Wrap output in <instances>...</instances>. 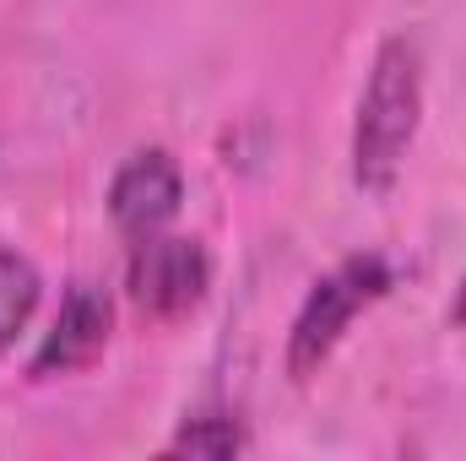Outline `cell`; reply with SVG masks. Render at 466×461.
<instances>
[{
    "label": "cell",
    "instance_id": "obj_2",
    "mask_svg": "<svg viewBox=\"0 0 466 461\" xmlns=\"http://www.w3.org/2000/svg\"><path fill=\"white\" fill-rule=\"evenodd\" d=\"M396 288V266L380 255V250H358L342 255L331 271H320L309 282V293L299 299L293 310V326H288V347H282V364H288V380H315L331 353L348 343L352 321L369 315L385 293Z\"/></svg>",
    "mask_w": 466,
    "mask_h": 461
},
{
    "label": "cell",
    "instance_id": "obj_6",
    "mask_svg": "<svg viewBox=\"0 0 466 461\" xmlns=\"http://www.w3.org/2000/svg\"><path fill=\"white\" fill-rule=\"evenodd\" d=\"M38 299H44V271L33 266V255H22L16 244H0V358L33 326Z\"/></svg>",
    "mask_w": 466,
    "mask_h": 461
},
{
    "label": "cell",
    "instance_id": "obj_1",
    "mask_svg": "<svg viewBox=\"0 0 466 461\" xmlns=\"http://www.w3.org/2000/svg\"><path fill=\"white\" fill-rule=\"evenodd\" d=\"M423 98H429V60L423 44L412 33H390L380 38L358 109H352V141H348V163H352V185L363 196H390L418 130H423Z\"/></svg>",
    "mask_w": 466,
    "mask_h": 461
},
{
    "label": "cell",
    "instance_id": "obj_3",
    "mask_svg": "<svg viewBox=\"0 0 466 461\" xmlns=\"http://www.w3.org/2000/svg\"><path fill=\"white\" fill-rule=\"evenodd\" d=\"M125 293L147 321H185L212 293V250L185 233H147L130 244L125 261Z\"/></svg>",
    "mask_w": 466,
    "mask_h": 461
},
{
    "label": "cell",
    "instance_id": "obj_5",
    "mask_svg": "<svg viewBox=\"0 0 466 461\" xmlns=\"http://www.w3.org/2000/svg\"><path fill=\"white\" fill-rule=\"evenodd\" d=\"M185 207V174L168 147H141L130 152L109 179V218L136 244L147 233H163Z\"/></svg>",
    "mask_w": 466,
    "mask_h": 461
},
{
    "label": "cell",
    "instance_id": "obj_8",
    "mask_svg": "<svg viewBox=\"0 0 466 461\" xmlns=\"http://www.w3.org/2000/svg\"><path fill=\"white\" fill-rule=\"evenodd\" d=\"M451 321L466 332V271H461V288H456V299H451Z\"/></svg>",
    "mask_w": 466,
    "mask_h": 461
},
{
    "label": "cell",
    "instance_id": "obj_4",
    "mask_svg": "<svg viewBox=\"0 0 466 461\" xmlns=\"http://www.w3.org/2000/svg\"><path fill=\"white\" fill-rule=\"evenodd\" d=\"M109 337H115V299H109V288L93 282V277L66 282L49 332L38 337L33 358H27V380H66V374L93 369L104 358Z\"/></svg>",
    "mask_w": 466,
    "mask_h": 461
},
{
    "label": "cell",
    "instance_id": "obj_7",
    "mask_svg": "<svg viewBox=\"0 0 466 461\" xmlns=\"http://www.w3.org/2000/svg\"><path fill=\"white\" fill-rule=\"evenodd\" d=\"M168 456H244L249 451V435H244V418L228 413V407H201V413H185L179 429L168 435L163 446Z\"/></svg>",
    "mask_w": 466,
    "mask_h": 461
}]
</instances>
